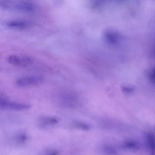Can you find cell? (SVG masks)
<instances>
[{
  "instance_id": "obj_1",
  "label": "cell",
  "mask_w": 155,
  "mask_h": 155,
  "mask_svg": "<svg viewBox=\"0 0 155 155\" xmlns=\"http://www.w3.org/2000/svg\"><path fill=\"white\" fill-rule=\"evenodd\" d=\"M44 79L40 75H28L19 78L16 81V84L21 87L40 85L43 82Z\"/></svg>"
},
{
  "instance_id": "obj_2",
  "label": "cell",
  "mask_w": 155,
  "mask_h": 155,
  "mask_svg": "<svg viewBox=\"0 0 155 155\" xmlns=\"http://www.w3.org/2000/svg\"><path fill=\"white\" fill-rule=\"evenodd\" d=\"M8 62L10 64L16 66L27 67L33 62L31 57L27 56L12 55L8 57Z\"/></svg>"
},
{
  "instance_id": "obj_3",
  "label": "cell",
  "mask_w": 155,
  "mask_h": 155,
  "mask_svg": "<svg viewBox=\"0 0 155 155\" xmlns=\"http://www.w3.org/2000/svg\"><path fill=\"white\" fill-rule=\"evenodd\" d=\"M31 106L23 103L9 102L0 99V108L18 111L26 110L29 109Z\"/></svg>"
},
{
  "instance_id": "obj_4",
  "label": "cell",
  "mask_w": 155,
  "mask_h": 155,
  "mask_svg": "<svg viewBox=\"0 0 155 155\" xmlns=\"http://www.w3.org/2000/svg\"><path fill=\"white\" fill-rule=\"evenodd\" d=\"M105 42L111 45L117 44L119 42L121 36L117 32L112 29H108L106 31L103 35Z\"/></svg>"
},
{
  "instance_id": "obj_5",
  "label": "cell",
  "mask_w": 155,
  "mask_h": 155,
  "mask_svg": "<svg viewBox=\"0 0 155 155\" xmlns=\"http://www.w3.org/2000/svg\"><path fill=\"white\" fill-rule=\"evenodd\" d=\"M40 121L42 124L45 125L56 124L58 121V119L55 117H44L41 118Z\"/></svg>"
},
{
  "instance_id": "obj_6",
  "label": "cell",
  "mask_w": 155,
  "mask_h": 155,
  "mask_svg": "<svg viewBox=\"0 0 155 155\" xmlns=\"http://www.w3.org/2000/svg\"><path fill=\"white\" fill-rule=\"evenodd\" d=\"M147 139L148 146L150 148L152 153L153 154V153L154 154L155 144L154 136L152 134H150L147 136Z\"/></svg>"
},
{
  "instance_id": "obj_7",
  "label": "cell",
  "mask_w": 155,
  "mask_h": 155,
  "mask_svg": "<svg viewBox=\"0 0 155 155\" xmlns=\"http://www.w3.org/2000/svg\"><path fill=\"white\" fill-rule=\"evenodd\" d=\"M74 126L78 128L85 130H88L89 127L87 124L80 121H74L73 123Z\"/></svg>"
},
{
  "instance_id": "obj_8",
  "label": "cell",
  "mask_w": 155,
  "mask_h": 155,
  "mask_svg": "<svg viewBox=\"0 0 155 155\" xmlns=\"http://www.w3.org/2000/svg\"><path fill=\"white\" fill-rule=\"evenodd\" d=\"M9 26L12 28L21 29L25 28L26 27L25 25L21 23H11L8 24Z\"/></svg>"
},
{
  "instance_id": "obj_9",
  "label": "cell",
  "mask_w": 155,
  "mask_h": 155,
  "mask_svg": "<svg viewBox=\"0 0 155 155\" xmlns=\"http://www.w3.org/2000/svg\"><path fill=\"white\" fill-rule=\"evenodd\" d=\"M124 146L127 148L134 149L136 147V145L133 142L128 141L125 144Z\"/></svg>"
},
{
  "instance_id": "obj_10",
  "label": "cell",
  "mask_w": 155,
  "mask_h": 155,
  "mask_svg": "<svg viewBox=\"0 0 155 155\" xmlns=\"http://www.w3.org/2000/svg\"><path fill=\"white\" fill-rule=\"evenodd\" d=\"M148 76L150 80L153 83L154 82V69H151L148 73Z\"/></svg>"
},
{
  "instance_id": "obj_11",
  "label": "cell",
  "mask_w": 155,
  "mask_h": 155,
  "mask_svg": "<svg viewBox=\"0 0 155 155\" xmlns=\"http://www.w3.org/2000/svg\"><path fill=\"white\" fill-rule=\"evenodd\" d=\"M123 91L126 93H130L133 92L134 88L132 87L124 86L122 87Z\"/></svg>"
},
{
  "instance_id": "obj_12",
  "label": "cell",
  "mask_w": 155,
  "mask_h": 155,
  "mask_svg": "<svg viewBox=\"0 0 155 155\" xmlns=\"http://www.w3.org/2000/svg\"><path fill=\"white\" fill-rule=\"evenodd\" d=\"M17 138L19 141L22 142L26 140L27 137L25 134H21L18 135Z\"/></svg>"
}]
</instances>
